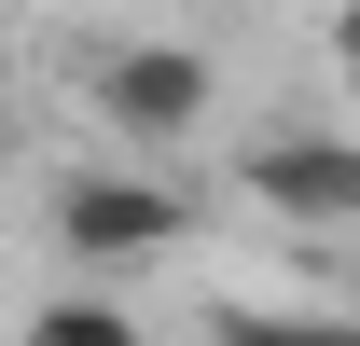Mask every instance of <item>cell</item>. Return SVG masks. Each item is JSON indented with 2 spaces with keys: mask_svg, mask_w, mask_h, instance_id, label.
Instances as JSON below:
<instances>
[{
  "mask_svg": "<svg viewBox=\"0 0 360 346\" xmlns=\"http://www.w3.org/2000/svg\"><path fill=\"white\" fill-rule=\"evenodd\" d=\"M180 194L167 180H139V167H70L56 180V236H70V250L84 263H153V250H180Z\"/></svg>",
  "mask_w": 360,
  "mask_h": 346,
  "instance_id": "obj_1",
  "label": "cell"
},
{
  "mask_svg": "<svg viewBox=\"0 0 360 346\" xmlns=\"http://www.w3.org/2000/svg\"><path fill=\"white\" fill-rule=\"evenodd\" d=\"M333 70H347V84H360V0H347V14H333Z\"/></svg>",
  "mask_w": 360,
  "mask_h": 346,
  "instance_id": "obj_6",
  "label": "cell"
},
{
  "mask_svg": "<svg viewBox=\"0 0 360 346\" xmlns=\"http://www.w3.org/2000/svg\"><path fill=\"white\" fill-rule=\"evenodd\" d=\"M236 194H250V208H277V222H305V236H333V222H360V139H333V125L250 139Z\"/></svg>",
  "mask_w": 360,
  "mask_h": 346,
  "instance_id": "obj_3",
  "label": "cell"
},
{
  "mask_svg": "<svg viewBox=\"0 0 360 346\" xmlns=\"http://www.w3.org/2000/svg\"><path fill=\"white\" fill-rule=\"evenodd\" d=\"M208 84H222V70H208L194 42H111V56H97V125L153 153V139L208 125Z\"/></svg>",
  "mask_w": 360,
  "mask_h": 346,
  "instance_id": "obj_2",
  "label": "cell"
},
{
  "mask_svg": "<svg viewBox=\"0 0 360 346\" xmlns=\"http://www.w3.org/2000/svg\"><path fill=\"white\" fill-rule=\"evenodd\" d=\"M28 346H153V333H139V305H97V291H56L42 319H28Z\"/></svg>",
  "mask_w": 360,
  "mask_h": 346,
  "instance_id": "obj_4",
  "label": "cell"
},
{
  "mask_svg": "<svg viewBox=\"0 0 360 346\" xmlns=\"http://www.w3.org/2000/svg\"><path fill=\"white\" fill-rule=\"evenodd\" d=\"M208 346H360V319H277V305H222Z\"/></svg>",
  "mask_w": 360,
  "mask_h": 346,
  "instance_id": "obj_5",
  "label": "cell"
}]
</instances>
